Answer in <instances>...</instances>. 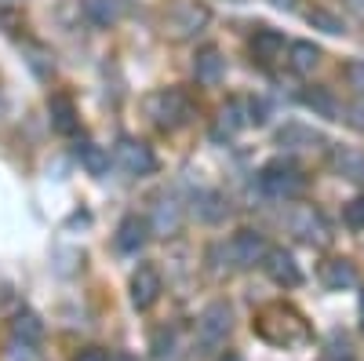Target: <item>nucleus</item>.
I'll return each mask as SVG.
<instances>
[{
    "label": "nucleus",
    "instance_id": "obj_1",
    "mask_svg": "<svg viewBox=\"0 0 364 361\" xmlns=\"http://www.w3.org/2000/svg\"><path fill=\"white\" fill-rule=\"evenodd\" d=\"M255 333H259L266 343H273V347H302V343L314 340L306 318H302L295 307H284V303L266 307V310L255 318Z\"/></svg>",
    "mask_w": 364,
    "mask_h": 361
},
{
    "label": "nucleus",
    "instance_id": "obj_2",
    "mask_svg": "<svg viewBox=\"0 0 364 361\" xmlns=\"http://www.w3.org/2000/svg\"><path fill=\"white\" fill-rule=\"evenodd\" d=\"M142 106H146V117L161 132H175L182 125H190V117H193V103L182 88H157V92L146 95Z\"/></svg>",
    "mask_w": 364,
    "mask_h": 361
},
{
    "label": "nucleus",
    "instance_id": "obj_3",
    "mask_svg": "<svg viewBox=\"0 0 364 361\" xmlns=\"http://www.w3.org/2000/svg\"><path fill=\"white\" fill-rule=\"evenodd\" d=\"M259 187H262V194L277 197V201H291V197H299L302 190H306V172H302L295 161L277 157L259 172Z\"/></svg>",
    "mask_w": 364,
    "mask_h": 361
},
{
    "label": "nucleus",
    "instance_id": "obj_4",
    "mask_svg": "<svg viewBox=\"0 0 364 361\" xmlns=\"http://www.w3.org/2000/svg\"><path fill=\"white\" fill-rule=\"evenodd\" d=\"M230 333H233V310H230V303H208L204 310H200V318H197V343L204 347V350H219L226 340H230Z\"/></svg>",
    "mask_w": 364,
    "mask_h": 361
},
{
    "label": "nucleus",
    "instance_id": "obj_5",
    "mask_svg": "<svg viewBox=\"0 0 364 361\" xmlns=\"http://www.w3.org/2000/svg\"><path fill=\"white\" fill-rule=\"evenodd\" d=\"M288 230L299 241H306V245H317V248H328L331 245V226H328L324 212H321V208H314V204H295L291 212H288Z\"/></svg>",
    "mask_w": 364,
    "mask_h": 361
},
{
    "label": "nucleus",
    "instance_id": "obj_6",
    "mask_svg": "<svg viewBox=\"0 0 364 361\" xmlns=\"http://www.w3.org/2000/svg\"><path fill=\"white\" fill-rule=\"evenodd\" d=\"M113 157H117V164L124 168L128 175H149V172H157L154 146H146L142 139H132V135H120V139H117Z\"/></svg>",
    "mask_w": 364,
    "mask_h": 361
},
{
    "label": "nucleus",
    "instance_id": "obj_7",
    "mask_svg": "<svg viewBox=\"0 0 364 361\" xmlns=\"http://www.w3.org/2000/svg\"><path fill=\"white\" fill-rule=\"evenodd\" d=\"M266 237L259 234V230H237L230 241H226V259H230V266H237V270H252L255 263H262V256H266Z\"/></svg>",
    "mask_w": 364,
    "mask_h": 361
},
{
    "label": "nucleus",
    "instance_id": "obj_8",
    "mask_svg": "<svg viewBox=\"0 0 364 361\" xmlns=\"http://www.w3.org/2000/svg\"><path fill=\"white\" fill-rule=\"evenodd\" d=\"M128 292H132V307L135 310H149L161 299V292H164V281H161V270L157 266H139L135 274H132V285H128Z\"/></svg>",
    "mask_w": 364,
    "mask_h": 361
},
{
    "label": "nucleus",
    "instance_id": "obj_9",
    "mask_svg": "<svg viewBox=\"0 0 364 361\" xmlns=\"http://www.w3.org/2000/svg\"><path fill=\"white\" fill-rule=\"evenodd\" d=\"M262 266H266V274H269L273 285H281V288H299L302 285V270H299L295 256L284 252V248H266Z\"/></svg>",
    "mask_w": 364,
    "mask_h": 361
},
{
    "label": "nucleus",
    "instance_id": "obj_10",
    "mask_svg": "<svg viewBox=\"0 0 364 361\" xmlns=\"http://www.w3.org/2000/svg\"><path fill=\"white\" fill-rule=\"evenodd\" d=\"M248 125H252V110H248V103H245V99H230V103L219 110L215 125H211V135L223 142V139H233L237 132H245Z\"/></svg>",
    "mask_w": 364,
    "mask_h": 361
},
{
    "label": "nucleus",
    "instance_id": "obj_11",
    "mask_svg": "<svg viewBox=\"0 0 364 361\" xmlns=\"http://www.w3.org/2000/svg\"><path fill=\"white\" fill-rule=\"evenodd\" d=\"M208 22V8L204 4H178L175 11H168V37L171 41H186Z\"/></svg>",
    "mask_w": 364,
    "mask_h": 361
},
{
    "label": "nucleus",
    "instance_id": "obj_12",
    "mask_svg": "<svg viewBox=\"0 0 364 361\" xmlns=\"http://www.w3.org/2000/svg\"><path fill=\"white\" fill-rule=\"evenodd\" d=\"M328 164H331V172H336L339 179H346V183H353V187H364V150H357V146H331Z\"/></svg>",
    "mask_w": 364,
    "mask_h": 361
},
{
    "label": "nucleus",
    "instance_id": "obj_13",
    "mask_svg": "<svg viewBox=\"0 0 364 361\" xmlns=\"http://www.w3.org/2000/svg\"><path fill=\"white\" fill-rule=\"evenodd\" d=\"M80 11H84V19L91 26L109 29L132 11V0H80Z\"/></svg>",
    "mask_w": 364,
    "mask_h": 361
},
{
    "label": "nucleus",
    "instance_id": "obj_14",
    "mask_svg": "<svg viewBox=\"0 0 364 361\" xmlns=\"http://www.w3.org/2000/svg\"><path fill=\"white\" fill-rule=\"evenodd\" d=\"M248 51H252L255 63L269 66V63H277V58L284 55V37L277 33V29H266V26H262V29H255V33H252Z\"/></svg>",
    "mask_w": 364,
    "mask_h": 361
},
{
    "label": "nucleus",
    "instance_id": "obj_15",
    "mask_svg": "<svg viewBox=\"0 0 364 361\" xmlns=\"http://www.w3.org/2000/svg\"><path fill=\"white\" fill-rule=\"evenodd\" d=\"M193 77H197V84H204V88L219 84V80L226 77V58H223V51H219V48H200L197 58H193Z\"/></svg>",
    "mask_w": 364,
    "mask_h": 361
},
{
    "label": "nucleus",
    "instance_id": "obj_16",
    "mask_svg": "<svg viewBox=\"0 0 364 361\" xmlns=\"http://www.w3.org/2000/svg\"><path fill=\"white\" fill-rule=\"evenodd\" d=\"M149 241V223L142 219V216H124L120 219V226H117V248L120 252H139L142 245Z\"/></svg>",
    "mask_w": 364,
    "mask_h": 361
},
{
    "label": "nucleus",
    "instance_id": "obj_17",
    "mask_svg": "<svg viewBox=\"0 0 364 361\" xmlns=\"http://www.w3.org/2000/svg\"><path fill=\"white\" fill-rule=\"evenodd\" d=\"M48 120H51V128H55L58 135H73L77 125H80L73 99H70V95H51V99H48Z\"/></svg>",
    "mask_w": 364,
    "mask_h": 361
},
{
    "label": "nucleus",
    "instance_id": "obj_18",
    "mask_svg": "<svg viewBox=\"0 0 364 361\" xmlns=\"http://www.w3.org/2000/svg\"><path fill=\"white\" fill-rule=\"evenodd\" d=\"M149 230L161 234V237H171L182 230V204L171 201V197H161L157 208H154V223H149Z\"/></svg>",
    "mask_w": 364,
    "mask_h": 361
},
{
    "label": "nucleus",
    "instance_id": "obj_19",
    "mask_svg": "<svg viewBox=\"0 0 364 361\" xmlns=\"http://www.w3.org/2000/svg\"><path fill=\"white\" fill-rule=\"evenodd\" d=\"M288 66H291L299 77H310V73L321 66V48L310 44V41H295V44H288Z\"/></svg>",
    "mask_w": 364,
    "mask_h": 361
},
{
    "label": "nucleus",
    "instance_id": "obj_20",
    "mask_svg": "<svg viewBox=\"0 0 364 361\" xmlns=\"http://www.w3.org/2000/svg\"><path fill=\"white\" fill-rule=\"evenodd\" d=\"M321 281L328 285V288H353L357 285V266L350 263V259H328V263H321Z\"/></svg>",
    "mask_w": 364,
    "mask_h": 361
},
{
    "label": "nucleus",
    "instance_id": "obj_21",
    "mask_svg": "<svg viewBox=\"0 0 364 361\" xmlns=\"http://www.w3.org/2000/svg\"><path fill=\"white\" fill-rule=\"evenodd\" d=\"M324 142L328 139L306 125H284L277 132V146H284V150H310V146H324Z\"/></svg>",
    "mask_w": 364,
    "mask_h": 361
},
{
    "label": "nucleus",
    "instance_id": "obj_22",
    "mask_svg": "<svg viewBox=\"0 0 364 361\" xmlns=\"http://www.w3.org/2000/svg\"><path fill=\"white\" fill-rule=\"evenodd\" d=\"M11 340L37 347V343L44 340V321H41L33 310H18V314L11 318Z\"/></svg>",
    "mask_w": 364,
    "mask_h": 361
},
{
    "label": "nucleus",
    "instance_id": "obj_23",
    "mask_svg": "<svg viewBox=\"0 0 364 361\" xmlns=\"http://www.w3.org/2000/svg\"><path fill=\"white\" fill-rule=\"evenodd\" d=\"M73 154H77V161H80V168H84L87 175H106V172H109V154H106L102 146H95V142H87V139L77 142Z\"/></svg>",
    "mask_w": 364,
    "mask_h": 361
},
{
    "label": "nucleus",
    "instance_id": "obj_24",
    "mask_svg": "<svg viewBox=\"0 0 364 361\" xmlns=\"http://www.w3.org/2000/svg\"><path fill=\"white\" fill-rule=\"evenodd\" d=\"M302 103H306L314 113L328 117V120H343V117H339V113H343V106L336 103V95H331L328 88H306V92H302Z\"/></svg>",
    "mask_w": 364,
    "mask_h": 361
},
{
    "label": "nucleus",
    "instance_id": "obj_25",
    "mask_svg": "<svg viewBox=\"0 0 364 361\" xmlns=\"http://www.w3.org/2000/svg\"><path fill=\"white\" fill-rule=\"evenodd\" d=\"M306 22L317 26V29H324V33H331V37L343 33V19H336V15L324 11V8H310V11H306Z\"/></svg>",
    "mask_w": 364,
    "mask_h": 361
},
{
    "label": "nucleus",
    "instance_id": "obj_26",
    "mask_svg": "<svg viewBox=\"0 0 364 361\" xmlns=\"http://www.w3.org/2000/svg\"><path fill=\"white\" fill-rule=\"evenodd\" d=\"M343 223L350 230H364V197H353L346 208H343Z\"/></svg>",
    "mask_w": 364,
    "mask_h": 361
},
{
    "label": "nucleus",
    "instance_id": "obj_27",
    "mask_svg": "<svg viewBox=\"0 0 364 361\" xmlns=\"http://www.w3.org/2000/svg\"><path fill=\"white\" fill-rule=\"evenodd\" d=\"M200 216H204L208 223H219V219L226 216L223 197H219V194H208V197H204V204H200Z\"/></svg>",
    "mask_w": 364,
    "mask_h": 361
},
{
    "label": "nucleus",
    "instance_id": "obj_28",
    "mask_svg": "<svg viewBox=\"0 0 364 361\" xmlns=\"http://www.w3.org/2000/svg\"><path fill=\"white\" fill-rule=\"evenodd\" d=\"M4 361H41V357H37V347H29V343H18V340H11V347L4 350Z\"/></svg>",
    "mask_w": 364,
    "mask_h": 361
},
{
    "label": "nucleus",
    "instance_id": "obj_29",
    "mask_svg": "<svg viewBox=\"0 0 364 361\" xmlns=\"http://www.w3.org/2000/svg\"><path fill=\"white\" fill-rule=\"evenodd\" d=\"M154 357H157V361L175 357V333H157V340H154Z\"/></svg>",
    "mask_w": 364,
    "mask_h": 361
},
{
    "label": "nucleus",
    "instance_id": "obj_30",
    "mask_svg": "<svg viewBox=\"0 0 364 361\" xmlns=\"http://www.w3.org/2000/svg\"><path fill=\"white\" fill-rule=\"evenodd\" d=\"M346 80H350V88H357V92H364V63H360V58H353V63H346Z\"/></svg>",
    "mask_w": 364,
    "mask_h": 361
},
{
    "label": "nucleus",
    "instance_id": "obj_31",
    "mask_svg": "<svg viewBox=\"0 0 364 361\" xmlns=\"http://www.w3.org/2000/svg\"><path fill=\"white\" fill-rule=\"evenodd\" d=\"M346 350H350V343L336 336V340H331V350H328V357H324V361H350V354H346Z\"/></svg>",
    "mask_w": 364,
    "mask_h": 361
},
{
    "label": "nucleus",
    "instance_id": "obj_32",
    "mask_svg": "<svg viewBox=\"0 0 364 361\" xmlns=\"http://www.w3.org/2000/svg\"><path fill=\"white\" fill-rule=\"evenodd\" d=\"M73 361H106V350L102 347H84Z\"/></svg>",
    "mask_w": 364,
    "mask_h": 361
},
{
    "label": "nucleus",
    "instance_id": "obj_33",
    "mask_svg": "<svg viewBox=\"0 0 364 361\" xmlns=\"http://www.w3.org/2000/svg\"><path fill=\"white\" fill-rule=\"evenodd\" d=\"M346 8H350L353 15H360V19H364V0H346Z\"/></svg>",
    "mask_w": 364,
    "mask_h": 361
},
{
    "label": "nucleus",
    "instance_id": "obj_34",
    "mask_svg": "<svg viewBox=\"0 0 364 361\" xmlns=\"http://www.w3.org/2000/svg\"><path fill=\"white\" fill-rule=\"evenodd\" d=\"M106 361H139L135 354H113V357H106Z\"/></svg>",
    "mask_w": 364,
    "mask_h": 361
},
{
    "label": "nucleus",
    "instance_id": "obj_35",
    "mask_svg": "<svg viewBox=\"0 0 364 361\" xmlns=\"http://www.w3.org/2000/svg\"><path fill=\"white\" fill-rule=\"evenodd\" d=\"M277 8H295V0H273Z\"/></svg>",
    "mask_w": 364,
    "mask_h": 361
},
{
    "label": "nucleus",
    "instance_id": "obj_36",
    "mask_svg": "<svg viewBox=\"0 0 364 361\" xmlns=\"http://www.w3.org/2000/svg\"><path fill=\"white\" fill-rule=\"evenodd\" d=\"M219 361H245V357H240V354H223Z\"/></svg>",
    "mask_w": 364,
    "mask_h": 361
},
{
    "label": "nucleus",
    "instance_id": "obj_37",
    "mask_svg": "<svg viewBox=\"0 0 364 361\" xmlns=\"http://www.w3.org/2000/svg\"><path fill=\"white\" fill-rule=\"evenodd\" d=\"M360 328H364V292H360Z\"/></svg>",
    "mask_w": 364,
    "mask_h": 361
}]
</instances>
